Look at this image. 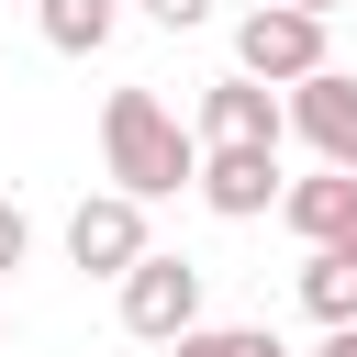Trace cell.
Masks as SVG:
<instances>
[{
	"label": "cell",
	"instance_id": "cell-7",
	"mask_svg": "<svg viewBox=\"0 0 357 357\" xmlns=\"http://www.w3.org/2000/svg\"><path fill=\"white\" fill-rule=\"evenodd\" d=\"M190 134H201V145H279V134H290V100L257 89V78H212Z\"/></svg>",
	"mask_w": 357,
	"mask_h": 357
},
{
	"label": "cell",
	"instance_id": "cell-8",
	"mask_svg": "<svg viewBox=\"0 0 357 357\" xmlns=\"http://www.w3.org/2000/svg\"><path fill=\"white\" fill-rule=\"evenodd\" d=\"M279 223H290L301 245H335V257H357V178H346V167H312V178H290Z\"/></svg>",
	"mask_w": 357,
	"mask_h": 357
},
{
	"label": "cell",
	"instance_id": "cell-10",
	"mask_svg": "<svg viewBox=\"0 0 357 357\" xmlns=\"http://www.w3.org/2000/svg\"><path fill=\"white\" fill-rule=\"evenodd\" d=\"M33 22H45V45H56V56H100V45H112V22H123V0H33Z\"/></svg>",
	"mask_w": 357,
	"mask_h": 357
},
{
	"label": "cell",
	"instance_id": "cell-15",
	"mask_svg": "<svg viewBox=\"0 0 357 357\" xmlns=\"http://www.w3.org/2000/svg\"><path fill=\"white\" fill-rule=\"evenodd\" d=\"M290 11H312V22H335V11H346V0H290Z\"/></svg>",
	"mask_w": 357,
	"mask_h": 357
},
{
	"label": "cell",
	"instance_id": "cell-3",
	"mask_svg": "<svg viewBox=\"0 0 357 357\" xmlns=\"http://www.w3.org/2000/svg\"><path fill=\"white\" fill-rule=\"evenodd\" d=\"M145 257H156V245H145V201H123V190H89V201L67 212V268H78V279H112V290H123Z\"/></svg>",
	"mask_w": 357,
	"mask_h": 357
},
{
	"label": "cell",
	"instance_id": "cell-4",
	"mask_svg": "<svg viewBox=\"0 0 357 357\" xmlns=\"http://www.w3.org/2000/svg\"><path fill=\"white\" fill-rule=\"evenodd\" d=\"M123 335H145V346L201 335V268H190V257H145V268L123 279Z\"/></svg>",
	"mask_w": 357,
	"mask_h": 357
},
{
	"label": "cell",
	"instance_id": "cell-12",
	"mask_svg": "<svg viewBox=\"0 0 357 357\" xmlns=\"http://www.w3.org/2000/svg\"><path fill=\"white\" fill-rule=\"evenodd\" d=\"M22 257H33V212H22V201H0V279H11Z\"/></svg>",
	"mask_w": 357,
	"mask_h": 357
},
{
	"label": "cell",
	"instance_id": "cell-14",
	"mask_svg": "<svg viewBox=\"0 0 357 357\" xmlns=\"http://www.w3.org/2000/svg\"><path fill=\"white\" fill-rule=\"evenodd\" d=\"M312 357H357V324H335V335H324V346H312Z\"/></svg>",
	"mask_w": 357,
	"mask_h": 357
},
{
	"label": "cell",
	"instance_id": "cell-16",
	"mask_svg": "<svg viewBox=\"0 0 357 357\" xmlns=\"http://www.w3.org/2000/svg\"><path fill=\"white\" fill-rule=\"evenodd\" d=\"M0 335H11V324H0Z\"/></svg>",
	"mask_w": 357,
	"mask_h": 357
},
{
	"label": "cell",
	"instance_id": "cell-11",
	"mask_svg": "<svg viewBox=\"0 0 357 357\" xmlns=\"http://www.w3.org/2000/svg\"><path fill=\"white\" fill-rule=\"evenodd\" d=\"M167 357H290L268 324H201V335H178Z\"/></svg>",
	"mask_w": 357,
	"mask_h": 357
},
{
	"label": "cell",
	"instance_id": "cell-2",
	"mask_svg": "<svg viewBox=\"0 0 357 357\" xmlns=\"http://www.w3.org/2000/svg\"><path fill=\"white\" fill-rule=\"evenodd\" d=\"M335 56H324V22L312 11H290V0H257L245 22H234V78H257V89H301V78H324Z\"/></svg>",
	"mask_w": 357,
	"mask_h": 357
},
{
	"label": "cell",
	"instance_id": "cell-6",
	"mask_svg": "<svg viewBox=\"0 0 357 357\" xmlns=\"http://www.w3.org/2000/svg\"><path fill=\"white\" fill-rule=\"evenodd\" d=\"M290 134H301L324 167H346V178H357V78H346V67L301 78V89H290Z\"/></svg>",
	"mask_w": 357,
	"mask_h": 357
},
{
	"label": "cell",
	"instance_id": "cell-1",
	"mask_svg": "<svg viewBox=\"0 0 357 357\" xmlns=\"http://www.w3.org/2000/svg\"><path fill=\"white\" fill-rule=\"evenodd\" d=\"M100 167L123 201H167V190H201V134L156 89H112L100 100Z\"/></svg>",
	"mask_w": 357,
	"mask_h": 357
},
{
	"label": "cell",
	"instance_id": "cell-13",
	"mask_svg": "<svg viewBox=\"0 0 357 357\" xmlns=\"http://www.w3.org/2000/svg\"><path fill=\"white\" fill-rule=\"evenodd\" d=\"M134 11H145V22H167V33H201V22H212V0H134Z\"/></svg>",
	"mask_w": 357,
	"mask_h": 357
},
{
	"label": "cell",
	"instance_id": "cell-5",
	"mask_svg": "<svg viewBox=\"0 0 357 357\" xmlns=\"http://www.w3.org/2000/svg\"><path fill=\"white\" fill-rule=\"evenodd\" d=\"M201 201H212L223 223H257V212H279V201H290V178H279V145H201Z\"/></svg>",
	"mask_w": 357,
	"mask_h": 357
},
{
	"label": "cell",
	"instance_id": "cell-9",
	"mask_svg": "<svg viewBox=\"0 0 357 357\" xmlns=\"http://www.w3.org/2000/svg\"><path fill=\"white\" fill-rule=\"evenodd\" d=\"M301 312L335 335V324H357V257H335V245H312L301 257Z\"/></svg>",
	"mask_w": 357,
	"mask_h": 357
}]
</instances>
